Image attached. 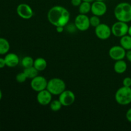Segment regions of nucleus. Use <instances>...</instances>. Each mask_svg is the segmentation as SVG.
I'll list each match as a JSON object with an SVG mask.
<instances>
[{"label": "nucleus", "mask_w": 131, "mask_h": 131, "mask_svg": "<svg viewBox=\"0 0 131 131\" xmlns=\"http://www.w3.org/2000/svg\"><path fill=\"white\" fill-rule=\"evenodd\" d=\"M120 44L126 51L131 49V37L129 35H125L120 38Z\"/></svg>", "instance_id": "f3484780"}, {"label": "nucleus", "mask_w": 131, "mask_h": 131, "mask_svg": "<svg viewBox=\"0 0 131 131\" xmlns=\"http://www.w3.org/2000/svg\"><path fill=\"white\" fill-rule=\"evenodd\" d=\"M6 66V62H5V58H0V69L4 68Z\"/></svg>", "instance_id": "cd10ccee"}, {"label": "nucleus", "mask_w": 131, "mask_h": 131, "mask_svg": "<svg viewBox=\"0 0 131 131\" xmlns=\"http://www.w3.org/2000/svg\"><path fill=\"white\" fill-rule=\"evenodd\" d=\"M2 96H3L2 92H1V90H0V101H1V99H2Z\"/></svg>", "instance_id": "473e14b6"}, {"label": "nucleus", "mask_w": 131, "mask_h": 131, "mask_svg": "<svg viewBox=\"0 0 131 131\" xmlns=\"http://www.w3.org/2000/svg\"><path fill=\"white\" fill-rule=\"evenodd\" d=\"M21 64L24 69H25V68L31 67L33 66V64H34V60L33 59V58L30 57V56H25V57L23 58V60H22Z\"/></svg>", "instance_id": "412c9836"}, {"label": "nucleus", "mask_w": 131, "mask_h": 131, "mask_svg": "<svg viewBox=\"0 0 131 131\" xmlns=\"http://www.w3.org/2000/svg\"><path fill=\"white\" fill-rule=\"evenodd\" d=\"M114 14L119 21L129 23L131 21V4L127 2L120 3L115 7Z\"/></svg>", "instance_id": "f03ea898"}, {"label": "nucleus", "mask_w": 131, "mask_h": 131, "mask_svg": "<svg viewBox=\"0 0 131 131\" xmlns=\"http://www.w3.org/2000/svg\"><path fill=\"white\" fill-rule=\"evenodd\" d=\"M130 88H131V87H130Z\"/></svg>", "instance_id": "f704fd0d"}, {"label": "nucleus", "mask_w": 131, "mask_h": 131, "mask_svg": "<svg viewBox=\"0 0 131 131\" xmlns=\"http://www.w3.org/2000/svg\"><path fill=\"white\" fill-rule=\"evenodd\" d=\"M23 72L25 74L27 78L31 79H33L36 76H37L38 74V71L33 66L31 67L25 68Z\"/></svg>", "instance_id": "6ab92c4d"}, {"label": "nucleus", "mask_w": 131, "mask_h": 131, "mask_svg": "<svg viewBox=\"0 0 131 131\" xmlns=\"http://www.w3.org/2000/svg\"><path fill=\"white\" fill-rule=\"evenodd\" d=\"M127 69V65L124 60H117L114 65V70L117 74H123Z\"/></svg>", "instance_id": "2eb2a0df"}, {"label": "nucleus", "mask_w": 131, "mask_h": 131, "mask_svg": "<svg viewBox=\"0 0 131 131\" xmlns=\"http://www.w3.org/2000/svg\"><path fill=\"white\" fill-rule=\"evenodd\" d=\"M95 0H83V1H86V2H88V3H93Z\"/></svg>", "instance_id": "2f4dec72"}, {"label": "nucleus", "mask_w": 131, "mask_h": 131, "mask_svg": "<svg viewBox=\"0 0 131 131\" xmlns=\"http://www.w3.org/2000/svg\"><path fill=\"white\" fill-rule=\"evenodd\" d=\"M83 2V0H71V4L74 6H79Z\"/></svg>", "instance_id": "a878e982"}, {"label": "nucleus", "mask_w": 131, "mask_h": 131, "mask_svg": "<svg viewBox=\"0 0 131 131\" xmlns=\"http://www.w3.org/2000/svg\"><path fill=\"white\" fill-rule=\"evenodd\" d=\"M129 26L127 23L122 21H119L115 23L111 27L112 34L116 37L121 38L123 36L127 35Z\"/></svg>", "instance_id": "39448f33"}, {"label": "nucleus", "mask_w": 131, "mask_h": 131, "mask_svg": "<svg viewBox=\"0 0 131 131\" xmlns=\"http://www.w3.org/2000/svg\"><path fill=\"white\" fill-rule=\"evenodd\" d=\"M6 62V66L8 67H15L19 63V58L15 53H7L4 58Z\"/></svg>", "instance_id": "4468645a"}, {"label": "nucleus", "mask_w": 131, "mask_h": 131, "mask_svg": "<svg viewBox=\"0 0 131 131\" xmlns=\"http://www.w3.org/2000/svg\"><path fill=\"white\" fill-rule=\"evenodd\" d=\"M56 31L58 33H62L64 30V27L63 26H56Z\"/></svg>", "instance_id": "c756f323"}, {"label": "nucleus", "mask_w": 131, "mask_h": 131, "mask_svg": "<svg viewBox=\"0 0 131 131\" xmlns=\"http://www.w3.org/2000/svg\"><path fill=\"white\" fill-rule=\"evenodd\" d=\"M91 12L97 16H102L107 12V6L104 1H95L92 4Z\"/></svg>", "instance_id": "f8f14e48"}, {"label": "nucleus", "mask_w": 131, "mask_h": 131, "mask_svg": "<svg viewBox=\"0 0 131 131\" xmlns=\"http://www.w3.org/2000/svg\"><path fill=\"white\" fill-rule=\"evenodd\" d=\"M16 10L17 15L23 19H29L33 15V9L26 3L19 4L17 7Z\"/></svg>", "instance_id": "9d476101"}, {"label": "nucleus", "mask_w": 131, "mask_h": 131, "mask_svg": "<svg viewBox=\"0 0 131 131\" xmlns=\"http://www.w3.org/2000/svg\"><path fill=\"white\" fill-rule=\"evenodd\" d=\"M126 58L127 59V60L129 61H130L131 63V49L129 50V51H127L126 52V56H125Z\"/></svg>", "instance_id": "c85d7f7f"}, {"label": "nucleus", "mask_w": 131, "mask_h": 131, "mask_svg": "<svg viewBox=\"0 0 131 131\" xmlns=\"http://www.w3.org/2000/svg\"><path fill=\"white\" fill-rule=\"evenodd\" d=\"M96 36L101 40H107L112 34L111 28L104 23H101L95 29Z\"/></svg>", "instance_id": "0eeeda50"}, {"label": "nucleus", "mask_w": 131, "mask_h": 131, "mask_svg": "<svg viewBox=\"0 0 131 131\" xmlns=\"http://www.w3.org/2000/svg\"><path fill=\"white\" fill-rule=\"evenodd\" d=\"M52 95L47 89L40 91L38 92L37 94V102L42 106H47L52 101Z\"/></svg>", "instance_id": "ddd939ff"}, {"label": "nucleus", "mask_w": 131, "mask_h": 131, "mask_svg": "<svg viewBox=\"0 0 131 131\" xmlns=\"http://www.w3.org/2000/svg\"><path fill=\"white\" fill-rule=\"evenodd\" d=\"M123 86L127 87H131V78L130 77H126L123 80Z\"/></svg>", "instance_id": "393cba45"}, {"label": "nucleus", "mask_w": 131, "mask_h": 131, "mask_svg": "<svg viewBox=\"0 0 131 131\" xmlns=\"http://www.w3.org/2000/svg\"><path fill=\"white\" fill-rule=\"evenodd\" d=\"M46 89L54 95H60L66 90V84L65 81L60 78H52L47 82Z\"/></svg>", "instance_id": "20e7f679"}, {"label": "nucleus", "mask_w": 131, "mask_h": 131, "mask_svg": "<svg viewBox=\"0 0 131 131\" xmlns=\"http://www.w3.org/2000/svg\"><path fill=\"white\" fill-rule=\"evenodd\" d=\"M127 34L129 35H130V37H131V26H129V29H128Z\"/></svg>", "instance_id": "7c9ffc66"}, {"label": "nucleus", "mask_w": 131, "mask_h": 131, "mask_svg": "<svg viewBox=\"0 0 131 131\" xmlns=\"http://www.w3.org/2000/svg\"><path fill=\"white\" fill-rule=\"evenodd\" d=\"M50 105V108L52 110V111H58L61 110V107H62V104H61V102L58 100H54L51 102V103L49 104Z\"/></svg>", "instance_id": "4be33fe9"}, {"label": "nucleus", "mask_w": 131, "mask_h": 131, "mask_svg": "<svg viewBox=\"0 0 131 131\" xmlns=\"http://www.w3.org/2000/svg\"><path fill=\"white\" fill-rule=\"evenodd\" d=\"M125 116H126L127 120L129 122L131 123V108L129 109V110H127Z\"/></svg>", "instance_id": "bb28decb"}, {"label": "nucleus", "mask_w": 131, "mask_h": 131, "mask_svg": "<svg viewBox=\"0 0 131 131\" xmlns=\"http://www.w3.org/2000/svg\"><path fill=\"white\" fill-rule=\"evenodd\" d=\"M16 81L18 82V83H23L24 82H25L26 81V79H28L27 77L26 76L25 74L24 73V72H20L19 74H17L16 75Z\"/></svg>", "instance_id": "b1692460"}, {"label": "nucleus", "mask_w": 131, "mask_h": 131, "mask_svg": "<svg viewBox=\"0 0 131 131\" xmlns=\"http://www.w3.org/2000/svg\"><path fill=\"white\" fill-rule=\"evenodd\" d=\"M116 102L122 106H126L131 103V88L122 86L117 90L115 95Z\"/></svg>", "instance_id": "7ed1b4c3"}, {"label": "nucleus", "mask_w": 131, "mask_h": 131, "mask_svg": "<svg viewBox=\"0 0 131 131\" xmlns=\"http://www.w3.org/2000/svg\"><path fill=\"white\" fill-rule=\"evenodd\" d=\"M74 24L77 29L81 31H85L89 29L90 26V18L86 15V14H79L75 17L74 20Z\"/></svg>", "instance_id": "423d86ee"}, {"label": "nucleus", "mask_w": 131, "mask_h": 131, "mask_svg": "<svg viewBox=\"0 0 131 131\" xmlns=\"http://www.w3.org/2000/svg\"><path fill=\"white\" fill-rule=\"evenodd\" d=\"M92 5L90 3L83 1L79 6V12L81 14H86L91 11Z\"/></svg>", "instance_id": "aec40b11"}, {"label": "nucleus", "mask_w": 131, "mask_h": 131, "mask_svg": "<svg viewBox=\"0 0 131 131\" xmlns=\"http://www.w3.org/2000/svg\"><path fill=\"white\" fill-rule=\"evenodd\" d=\"M47 82L48 81L44 77L37 75L31 79L30 85L35 92H39L47 88Z\"/></svg>", "instance_id": "6e6552de"}, {"label": "nucleus", "mask_w": 131, "mask_h": 131, "mask_svg": "<svg viewBox=\"0 0 131 131\" xmlns=\"http://www.w3.org/2000/svg\"><path fill=\"white\" fill-rule=\"evenodd\" d=\"M127 51L121 46H115L110 48L109 55L112 60L115 61L124 60L126 56Z\"/></svg>", "instance_id": "9b49d317"}, {"label": "nucleus", "mask_w": 131, "mask_h": 131, "mask_svg": "<svg viewBox=\"0 0 131 131\" xmlns=\"http://www.w3.org/2000/svg\"><path fill=\"white\" fill-rule=\"evenodd\" d=\"M70 13L61 6H52L47 13L49 22L54 26H66L70 20Z\"/></svg>", "instance_id": "f257e3e1"}, {"label": "nucleus", "mask_w": 131, "mask_h": 131, "mask_svg": "<svg viewBox=\"0 0 131 131\" xmlns=\"http://www.w3.org/2000/svg\"><path fill=\"white\" fill-rule=\"evenodd\" d=\"M75 100V96L74 92L71 90H65L59 95V101L61 102L63 106L68 107L73 104Z\"/></svg>", "instance_id": "1a4fd4ad"}, {"label": "nucleus", "mask_w": 131, "mask_h": 131, "mask_svg": "<svg viewBox=\"0 0 131 131\" xmlns=\"http://www.w3.org/2000/svg\"><path fill=\"white\" fill-rule=\"evenodd\" d=\"M47 61L43 58H37L34 60L33 67L38 70V72L43 71L47 68Z\"/></svg>", "instance_id": "dca6fc26"}, {"label": "nucleus", "mask_w": 131, "mask_h": 131, "mask_svg": "<svg viewBox=\"0 0 131 131\" xmlns=\"http://www.w3.org/2000/svg\"><path fill=\"white\" fill-rule=\"evenodd\" d=\"M90 26L96 28L97 26L101 24V20L99 19V17L93 15V16L90 17Z\"/></svg>", "instance_id": "5701e85b"}, {"label": "nucleus", "mask_w": 131, "mask_h": 131, "mask_svg": "<svg viewBox=\"0 0 131 131\" xmlns=\"http://www.w3.org/2000/svg\"><path fill=\"white\" fill-rule=\"evenodd\" d=\"M10 43L4 38H0V54H6L10 49Z\"/></svg>", "instance_id": "a211bd4d"}, {"label": "nucleus", "mask_w": 131, "mask_h": 131, "mask_svg": "<svg viewBox=\"0 0 131 131\" xmlns=\"http://www.w3.org/2000/svg\"><path fill=\"white\" fill-rule=\"evenodd\" d=\"M95 1H104V0H95Z\"/></svg>", "instance_id": "72a5a7b5"}]
</instances>
